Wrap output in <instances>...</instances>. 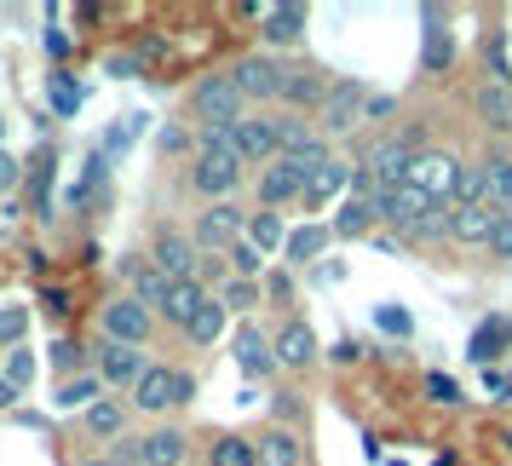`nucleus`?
Returning <instances> with one entry per match:
<instances>
[{
	"label": "nucleus",
	"mask_w": 512,
	"mask_h": 466,
	"mask_svg": "<svg viewBox=\"0 0 512 466\" xmlns=\"http://www.w3.org/2000/svg\"><path fill=\"white\" fill-rule=\"evenodd\" d=\"M98 328H104V340L139 351L144 340L156 334V311H150V305H139L133 294H121V300H110L104 311H98Z\"/></svg>",
	"instance_id": "obj_5"
},
{
	"label": "nucleus",
	"mask_w": 512,
	"mask_h": 466,
	"mask_svg": "<svg viewBox=\"0 0 512 466\" xmlns=\"http://www.w3.org/2000/svg\"><path fill=\"white\" fill-rule=\"evenodd\" d=\"M219 334H225V300H219V294H208V305H202V311L185 323V340H190V346H213Z\"/></svg>",
	"instance_id": "obj_28"
},
{
	"label": "nucleus",
	"mask_w": 512,
	"mask_h": 466,
	"mask_svg": "<svg viewBox=\"0 0 512 466\" xmlns=\"http://www.w3.org/2000/svg\"><path fill=\"white\" fill-rule=\"evenodd\" d=\"M426 397H432V403H461V380H449V374H426Z\"/></svg>",
	"instance_id": "obj_43"
},
{
	"label": "nucleus",
	"mask_w": 512,
	"mask_h": 466,
	"mask_svg": "<svg viewBox=\"0 0 512 466\" xmlns=\"http://www.w3.org/2000/svg\"><path fill=\"white\" fill-rule=\"evenodd\" d=\"M98 190H104V162H93L87 173H81V185L70 190V202H93Z\"/></svg>",
	"instance_id": "obj_44"
},
{
	"label": "nucleus",
	"mask_w": 512,
	"mask_h": 466,
	"mask_svg": "<svg viewBox=\"0 0 512 466\" xmlns=\"http://www.w3.org/2000/svg\"><path fill=\"white\" fill-rule=\"evenodd\" d=\"M495 225H501V208H489V202H461V208H449V236L466 242V248H489Z\"/></svg>",
	"instance_id": "obj_13"
},
{
	"label": "nucleus",
	"mask_w": 512,
	"mask_h": 466,
	"mask_svg": "<svg viewBox=\"0 0 512 466\" xmlns=\"http://www.w3.org/2000/svg\"><path fill=\"white\" fill-rule=\"evenodd\" d=\"M374 202H380V219L397 225L409 242H443V236H449V208L432 202L426 190H415L409 179H403L397 190H380Z\"/></svg>",
	"instance_id": "obj_1"
},
{
	"label": "nucleus",
	"mask_w": 512,
	"mask_h": 466,
	"mask_svg": "<svg viewBox=\"0 0 512 466\" xmlns=\"http://www.w3.org/2000/svg\"><path fill=\"white\" fill-rule=\"evenodd\" d=\"M236 185H242V156L231 150H208V156H196V167H190V190L196 196H208V202H231Z\"/></svg>",
	"instance_id": "obj_7"
},
{
	"label": "nucleus",
	"mask_w": 512,
	"mask_h": 466,
	"mask_svg": "<svg viewBox=\"0 0 512 466\" xmlns=\"http://www.w3.org/2000/svg\"><path fill=\"white\" fill-rule=\"evenodd\" d=\"M328 162H334V150H328V139H311L305 150H294V156H288V167L300 173L305 185H311V179H317V173H323Z\"/></svg>",
	"instance_id": "obj_35"
},
{
	"label": "nucleus",
	"mask_w": 512,
	"mask_h": 466,
	"mask_svg": "<svg viewBox=\"0 0 512 466\" xmlns=\"http://www.w3.org/2000/svg\"><path fill=\"white\" fill-rule=\"evenodd\" d=\"M300 196H305V179L288 167V156H277V162L259 173V202H265L271 213H277L282 202H300Z\"/></svg>",
	"instance_id": "obj_17"
},
{
	"label": "nucleus",
	"mask_w": 512,
	"mask_h": 466,
	"mask_svg": "<svg viewBox=\"0 0 512 466\" xmlns=\"http://www.w3.org/2000/svg\"><path fill=\"white\" fill-rule=\"evenodd\" d=\"M93 403H104V380L98 374H70L58 386V409H93Z\"/></svg>",
	"instance_id": "obj_29"
},
{
	"label": "nucleus",
	"mask_w": 512,
	"mask_h": 466,
	"mask_svg": "<svg viewBox=\"0 0 512 466\" xmlns=\"http://www.w3.org/2000/svg\"><path fill=\"white\" fill-rule=\"evenodd\" d=\"M271 300L288 305V300H294V282H288V277H271Z\"/></svg>",
	"instance_id": "obj_51"
},
{
	"label": "nucleus",
	"mask_w": 512,
	"mask_h": 466,
	"mask_svg": "<svg viewBox=\"0 0 512 466\" xmlns=\"http://www.w3.org/2000/svg\"><path fill=\"white\" fill-rule=\"evenodd\" d=\"M328 81L323 70H288V87H282V110H294V116H305V110H323L328 98Z\"/></svg>",
	"instance_id": "obj_16"
},
{
	"label": "nucleus",
	"mask_w": 512,
	"mask_h": 466,
	"mask_svg": "<svg viewBox=\"0 0 512 466\" xmlns=\"http://www.w3.org/2000/svg\"><path fill=\"white\" fill-rule=\"evenodd\" d=\"M12 403H18V386H12V380L0 374V409H12Z\"/></svg>",
	"instance_id": "obj_52"
},
{
	"label": "nucleus",
	"mask_w": 512,
	"mask_h": 466,
	"mask_svg": "<svg viewBox=\"0 0 512 466\" xmlns=\"http://www.w3.org/2000/svg\"><path fill=\"white\" fill-rule=\"evenodd\" d=\"M52 104H58V116H75L81 93H75V81H70V75H52Z\"/></svg>",
	"instance_id": "obj_42"
},
{
	"label": "nucleus",
	"mask_w": 512,
	"mask_h": 466,
	"mask_svg": "<svg viewBox=\"0 0 512 466\" xmlns=\"http://www.w3.org/2000/svg\"><path fill=\"white\" fill-rule=\"evenodd\" d=\"M231 75H236V87H242V98H277V104H282L288 64H277L271 52H248V58H242Z\"/></svg>",
	"instance_id": "obj_11"
},
{
	"label": "nucleus",
	"mask_w": 512,
	"mask_h": 466,
	"mask_svg": "<svg viewBox=\"0 0 512 466\" xmlns=\"http://www.w3.org/2000/svg\"><path fill=\"white\" fill-rule=\"evenodd\" d=\"M380 328H386V334H409V317H403V311H392V305H386V311H380Z\"/></svg>",
	"instance_id": "obj_49"
},
{
	"label": "nucleus",
	"mask_w": 512,
	"mask_h": 466,
	"mask_svg": "<svg viewBox=\"0 0 512 466\" xmlns=\"http://www.w3.org/2000/svg\"><path fill=\"white\" fill-rule=\"evenodd\" d=\"M144 369H150V363H144L133 346H116V340H104V346H98V380H104V386L133 392V386L144 380Z\"/></svg>",
	"instance_id": "obj_14"
},
{
	"label": "nucleus",
	"mask_w": 512,
	"mask_h": 466,
	"mask_svg": "<svg viewBox=\"0 0 512 466\" xmlns=\"http://www.w3.org/2000/svg\"><path fill=\"white\" fill-rule=\"evenodd\" d=\"M202 305H208V288L190 277V282H173V288H167V305L156 311V317H162V323H173V328H185Z\"/></svg>",
	"instance_id": "obj_24"
},
{
	"label": "nucleus",
	"mask_w": 512,
	"mask_h": 466,
	"mask_svg": "<svg viewBox=\"0 0 512 466\" xmlns=\"http://www.w3.org/2000/svg\"><path fill=\"white\" fill-rule=\"evenodd\" d=\"M254 455H259V466H305V443H300V432L271 426L265 438H254Z\"/></svg>",
	"instance_id": "obj_20"
},
{
	"label": "nucleus",
	"mask_w": 512,
	"mask_h": 466,
	"mask_svg": "<svg viewBox=\"0 0 512 466\" xmlns=\"http://www.w3.org/2000/svg\"><path fill=\"white\" fill-rule=\"evenodd\" d=\"M420 70H426V75L455 70V41H449V29H426V52H420Z\"/></svg>",
	"instance_id": "obj_34"
},
{
	"label": "nucleus",
	"mask_w": 512,
	"mask_h": 466,
	"mask_svg": "<svg viewBox=\"0 0 512 466\" xmlns=\"http://www.w3.org/2000/svg\"><path fill=\"white\" fill-rule=\"evenodd\" d=\"M248 242H254L259 254H277V248H288V231H282V213H254L248 219Z\"/></svg>",
	"instance_id": "obj_30"
},
{
	"label": "nucleus",
	"mask_w": 512,
	"mask_h": 466,
	"mask_svg": "<svg viewBox=\"0 0 512 466\" xmlns=\"http://www.w3.org/2000/svg\"><path fill=\"white\" fill-rule=\"evenodd\" d=\"M489 248H495V259H512V213H501V225H495V236H489Z\"/></svg>",
	"instance_id": "obj_48"
},
{
	"label": "nucleus",
	"mask_w": 512,
	"mask_h": 466,
	"mask_svg": "<svg viewBox=\"0 0 512 466\" xmlns=\"http://www.w3.org/2000/svg\"><path fill=\"white\" fill-rule=\"evenodd\" d=\"M196 254H202V248H196L185 231H173V225L156 231V242H150V265H156L167 282H190V277H196V265H202Z\"/></svg>",
	"instance_id": "obj_9"
},
{
	"label": "nucleus",
	"mask_w": 512,
	"mask_h": 466,
	"mask_svg": "<svg viewBox=\"0 0 512 466\" xmlns=\"http://www.w3.org/2000/svg\"><path fill=\"white\" fill-rule=\"evenodd\" d=\"M18 185V162H12V156H6V150H0V196H6V190Z\"/></svg>",
	"instance_id": "obj_50"
},
{
	"label": "nucleus",
	"mask_w": 512,
	"mask_h": 466,
	"mask_svg": "<svg viewBox=\"0 0 512 466\" xmlns=\"http://www.w3.org/2000/svg\"><path fill=\"white\" fill-rule=\"evenodd\" d=\"M208 466H259V455H254V438H236V432H225V438H213V449H208Z\"/></svg>",
	"instance_id": "obj_31"
},
{
	"label": "nucleus",
	"mask_w": 512,
	"mask_h": 466,
	"mask_svg": "<svg viewBox=\"0 0 512 466\" xmlns=\"http://www.w3.org/2000/svg\"><path fill=\"white\" fill-rule=\"evenodd\" d=\"M242 110H248V98H242V87H236L231 70L202 75V81L190 87V116L202 121V133H208V127H236Z\"/></svg>",
	"instance_id": "obj_2"
},
{
	"label": "nucleus",
	"mask_w": 512,
	"mask_h": 466,
	"mask_svg": "<svg viewBox=\"0 0 512 466\" xmlns=\"http://www.w3.org/2000/svg\"><path fill=\"white\" fill-rule=\"evenodd\" d=\"M397 116V98L392 93H369V104H363V121H392Z\"/></svg>",
	"instance_id": "obj_45"
},
{
	"label": "nucleus",
	"mask_w": 512,
	"mask_h": 466,
	"mask_svg": "<svg viewBox=\"0 0 512 466\" xmlns=\"http://www.w3.org/2000/svg\"><path fill=\"white\" fill-rule=\"evenodd\" d=\"M472 104H478V121H484L489 133H512V87L507 81H484Z\"/></svg>",
	"instance_id": "obj_23"
},
{
	"label": "nucleus",
	"mask_w": 512,
	"mask_h": 466,
	"mask_svg": "<svg viewBox=\"0 0 512 466\" xmlns=\"http://www.w3.org/2000/svg\"><path fill=\"white\" fill-rule=\"evenodd\" d=\"M0 374H6V380H12V386L24 392L29 380H35V357H29L24 346H18V351H6V369H0Z\"/></svg>",
	"instance_id": "obj_41"
},
{
	"label": "nucleus",
	"mask_w": 512,
	"mask_h": 466,
	"mask_svg": "<svg viewBox=\"0 0 512 466\" xmlns=\"http://www.w3.org/2000/svg\"><path fill=\"white\" fill-rule=\"evenodd\" d=\"M121 426H127L121 403H93L87 409V438H121Z\"/></svg>",
	"instance_id": "obj_36"
},
{
	"label": "nucleus",
	"mask_w": 512,
	"mask_h": 466,
	"mask_svg": "<svg viewBox=\"0 0 512 466\" xmlns=\"http://www.w3.org/2000/svg\"><path fill=\"white\" fill-rule=\"evenodd\" d=\"M242 231H248V213L236 208V202H208V208L196 213V231H190V242H196L202 254H225V248H236V242H242Z\"/></svg>",
	"instance_id": "obj_6"
},
{
	"label": "nucleus",
	"mask_w": 512,
	"mask_h": 466,
	"mask_svg": "<svg viewBox=\"0 0 512 466\" xmlns=\"http://www.w3.org/2000/svg\"><path fill=\"white\" fill-rule=\"evenodd\" d=\"M409 144L403 139H374L363 144V156H357V173H369V185L374 190H397L403 179H409Z\"/></svg>",
	"instance_id": "obj_8"
},
{
	"label": "nucleus",
	"mask_w": 512,
	"mask_h": 466,
	"mask_svg": "<svg viewBox=\"0 0 512 466\" xmlns=\"http://www.w3.org/2000/svg\"><path fill=\"white\" fill-rule=\"evenodd\" d=\"M121 271H127V282H133V300L150 305V311H162V305H167V288H173V282H167L156 265H150V254H144V259H127Z\"/></svg>",
	"instance_id": "obj_21"
},
{
	"label": "nucleus",
	"mask_w": 512,
	"mask_h": 466,
	"mask_svg": "<svg viewBox=\"0 0 512 466\" xmlns=\"http://www.w3.org/2000/svg\"><path fill=\"white\" fill-rule=\"evenodd\" d=\"M190 438L179 426H156L150 438H139V466H185Z\"/></svg>",
	"instance_id": "obj_18"
},
{
	"label": "nucleus",
	"mask_w": 512,
	"mask_h": 466,
	"mask_svg": "<svg viewBox=\"0 0 512 466\" xmlns=\"http://www.w3.org/2000/svg\"><path fill=\"white\" fill-rule=\"evenodd\" d=\"M340 185H351V167H346V162H328L323 173H317V179L305 185V196H300V202H305V208H323V202H328V196H334Z\"/></svg>",
	"instance_id": "obj_33"
},
{
	"label": "nucleus",
	"mask_w": 512,
	"mask_h": 466,
	"mask_svg": "<svg viewBox=\"0 0 512 466\" xmlns=\"http://www.w3.org/2000/svg\"><path fill=\"white\" fill-rule=\"evenodd\" d=\"M24 328H29V311H24V305H6V311H0V346H6V351H18Z\"/></svg>",
	"instance_id": "obj_39"
},
{
	"label": "nucleus",
	"mask_w": 512,
	"mask_h": 466,
	"mask_svg": "<svg viewBox=\"0 0 512 466\" xmlns=\"http://www.w3.org/2000/svg\"><path fill=\"white\" fill-rule=\"evenodd\" d=\"M374 219H380V202H374V196H351L346 208H340V219H334L328 231L340 236V242H351V236H369V231H374Z\"/></svg>",
	"instance_id": "obj_25"
},
{
	"label": "nucleus",
	"mask_w": 512,
	"mask_h": 466,
	"mask_svg": "<svg viewBox=\"0 0 512 466\" xmlns=\"http://www.w3.org/2000/svg\"><path fill=\"white\" fill-rule=\"evenodd\" d=\"M190 397H196V374L150 363L144 380L133 386V409H144V415H167V409H179V403H190Z\"/></svg>",
	"instance_id": "obj_4"
},
{
	"label": "nucleus",
	"mask_w": 512,
	"mask_h": 466,
	"mask_svg": "<svg viewBox=\"0 0 512 466\" xmlns=\"http://www.w3.org/2000/svg\"><path fill=\"white\" fill-rule=\"evenodd\" d=\"M259 265H265V254H259L254 242H248V236H242V242H236V248H231V277L254 282V277H259Z\"/></svg>",
	"instance_id": "obj_38"
},
{
	"label": "nucleus",
	"mask_w": 512,
	"mask_h": 466,
	"mask_svg": "<svg viewBox=\"0 0 512 466\" xmlns=\"http://www.w3.org/2000/svg\"><path fill=\"white\" fill-rule=\"evenodd\" d=\"M328 236H334L328 225H300V231L288 236V265H311L328 248Z\"/></svg>",
	"instance_id": "obj_32"
},
{
	"label": "nucleus",
	"mask_w": 512,
	"mask_h": 466,
	"mask_svg": "<svg viewBox=\"0 0 512 466\" xmlns=\"http://www.w3.org/2000/svg\"><path fill=\"white\" fill-rule=\"evenodd\" d=\"M236 156L242 162H277L282 156V133H277V116H242L236 121Z\"/></svg>",
	"instance_id": "obj_12"
},
{
	"label": "nucleus",
	"mask_w": 512,
	"mask_h": 466,
	"mask_svg": "<svg viewBox=\"0 0 512 466\" xmlns=\"http://www.w3.org/2000/svg\"><path fill=\"white\" fill-rule=\"evenodd\" d=\"M259 35H265V52H277V47H294V41H300L305 35V6H294V0H288V6H265V18H259Z\"/></svg>",
	"instance_id": "obj_19"
},
{
	"label": "nucleus",
	"mask_w": 512,
	"mask_h": 466,
	"mask_svg": "<svg viewBox=\"0 0 512 466\" xmlns=\"http://www.w3.org/2000/svg\"><path fill=\"white\" fill-rule=\"evenodd\" d=\"M219 300H225V311H248V305H259V288L242 282V277H231L225 288H219Z\"/></svg>",
	"instance_id": "obj_40"
},
{
	"label": "nucleus",
	"mask_w": 512,
	"mask_h": 466,
	"mask_svg": "<svg viewBox=\"0 0 512 466\" xmlns=\"http://www.w3.org/2000/svg\"><path fill=\"white\" fill-rule=\"evenodd\" d=\"M277 133H282V156H294V150H305V144L317 139V133H311V121L294 116V110H277Z\"/></svg>",
	"instance_id": "obj_37"
},
{
	"label": "nucleus",
	"mask_w": 512,
	"mask_h": 466,
	"mask_svg": "<svg viewBox=\"0 0 512 466\" xmlns=\"http://www.w3.org/2000/svg\"><path fill=\"white\" fill-rule=\"evenodd\" d=\"M236 363H242V374H271L277 369V351H271V340H265V328H254V323L236 328Z\"/></svg>",
	"instance_id": "obj_22"
},
{
	"label": "nucleus",
	"mask_w": 512,
	"mask_h": 466,
	"mask_svg": "<svg viewBox=\"0 0 512 466\" xmlns=\"http://www.w3.org/2000/svg\"><path fill=\"white\" fill-rule=\"evenodd\" d=\"M52 363H58V369H81V363H87V351L75 346V340H58V346H52Z\"/></svg>",
	"instance_id": "obj_47"
},
{
	"label": "nucleus",
	"mask_w": 512,
	"mask_h": 466,
	"mask_svg": "<svg viewBox=\"0 0 512 466\" xmlns=\"http://www.w3.org/2000/svg\"><path fill=\"white\" fill-rule=\"evenodd\" d=\"M271 351H277V369H311V363H317V334H311V323L288 317V323L277 328Z\"/></svg>",
	"instance_id": "obj_15"
},
{
	"label": "nucleus",
	"mask_w": 512,
	"mask_h": 466,
	"mask_svg": "<svg viewBox=\"0 0 512 466\" xmlns=\"http://www.w3.org/2000/svg\"><path fill=\"white\" fill-rule=\"evenodd\" d=\"M363 104H369V93H363V81H334L323 98V110H317V121H323L328 139H340V133H351L357 121H363Z\"/></svg>",
	"instance_id": "obj_10"
},
{
	"label": "nucleus",
	"mask_w": 512,
	"mask_h": 466,
	"mask_svg": "<svg viewBox=\"0 0 512 466\" xmlns=\"http://www.w3.org/2000/svg\"><path fill=\"white\" fill-rule=\"evenodd\" d=\"M461 173H466V162L455 156V150H438V144H426L415 162H409V185L426 190V196H432V202H443V208H455Z\"/></svg>",
	"instance_id": "obj_3"
},
{
	"label": "nucleus",
	"mask_w": 512,
	"mask_h": 466,
	"mask_svg": "<svg viewBox=\"0 0 512 466\" xmlns=\"http://www.w3.org/2000/svg\"><path fill=\"white\" fill-rule=\"evenodd\" d=\"M501 346H512V317H484L466 351H472V363H495V357H501Z\"/></svg>",
	"instance_id": "obj_27"
},
{
	"label": "nucleus",
	"mask_w": 512,
	"mask_h": 466,
	"mask_svg": "<svg viewBox=\"0 0 512 466\" xmlns=\"http://www.w3.org/2000/svg\"><path fill=\"white\" fill-rule=\"evenodd\" d=\"M144 121H150V116H127V121H121L116 133H110V150H127V144L144 133Z\"/></svg>",
	"instance_id": "obj_46"
},
{
	"label": "nucleus",
	"mask_w": 512,
	"mask_h": 466,
	"mask_svg": "<svg viewBox=\"0 0 512 466\" xmlns=\"http://www.w3.org/2000/svg\"><path fill=\"white\" fill-rule=\"evenodd\" d=\"M87 466H133V461H121V455H98V461H87Z\"/></svg>",
	"instance_id": "obj_53"
},
{
	"label": "nucleus",
	"mask_w": 512,
	"mask_h": 466,
	"mask_svg": "<svg viewBox=\"0 0 512 466\" xmlns=\"http://www.w3.org/2000/svg\"><path fill=\"white\" fill-rule=\"evenodd\" d=\"M478 167H484V196H489V208L512 213V162L501 156V150H489Z\"/></svg>",
	"instance_id": "obj_26"
}]
</instances>
